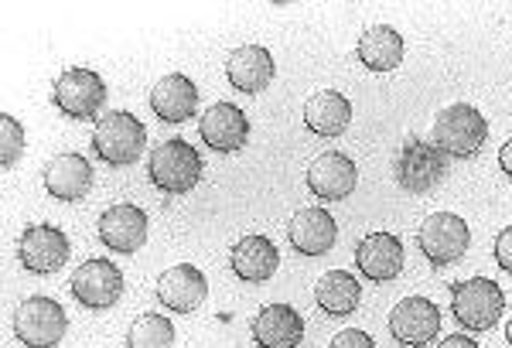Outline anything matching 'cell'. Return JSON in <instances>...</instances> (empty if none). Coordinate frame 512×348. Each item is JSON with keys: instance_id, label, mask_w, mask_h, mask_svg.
Masks as SVG:
<instances>
[{"instance_id": "obj_7", "label": "cell", "mask_w": 512, "mask_h": 348, "mask_svg": "<svg viewBox=\"0 0 512 348\" xmlns=\"http://www.w3.org/2000/svg\"><path fill=\"white\" fill-rule=\"evenodd\" d=\"M444 168H448V157H444L431 140H407L403 144V151L396 154V185L403 188V192L410 195H427L434 192L437 185H441L444 178Z\"/></svg>"}, {"instance_id": "obj_29", "label": "cell", "mask_w": 512, "mask_h": 348, "mask_svg": "<svg viewBox=\"0 0 512 348\" xmlns=\"http://www.w3.org/2000/svg\"><path fill=\"white\" fill-rule=\"evenodd\" d=\"M495 263L506 273H512V226H506L495 236Z\"/></svg>"}, {"instance_id": "obj_13", "label": "cell", "mask_w": 512, "mask_h": 348, "mask_svg": "<svg viewBox=\"0 0 512 348\" xmlns=\"http://www.w3.org/2000/svg\"><path fill=\"white\" fill-rule=\"evenodd\" d=\"M198 134L216 154H236L250 140V120L236 103H212L198 120Z\"/></svg>"}, {"instance_id": "obj_4", "label": "cell", "mask_w": 512, "mask_h": 348, "mask_svg": "<svg viewBox=\"0 0 512 348\" xmlns=\"http://www.w3.org/2000/svg\"><path fill=\"white\" fill-rule=\"evenodd\" d=\"M451 311L461 328L489 331L506 311V294L489 277H472L451 287Z\"/></svg>"}, {"instance_id": "obj_14", "label": "cell", "mask_w": 512, "mask_h": 348, "mask_svg": "<svg viewBox=\"0 0 512 348\" xmlns=\"http://www.w3.org/2000/svg\"><path fill=\"white\" fill-rule=\"evenodd\" d=\"M355 161L342 151H325L308 164V188L315 192L321 202H342L355 192Z\"/></svg>"}, {"instance_id": "obj_18", "label": "cell", "mask_w": 512, "mask_h": 348, "mask_svg": "<svg viewBox=\"0 0 512 348\" xmlns=\"http://www.w3.org/2000/svg\"><path fill=\"white\" fill-rule=\"evenodd\" d=\"M45 188L59 202H79L93 188V164L82 154H59L45 168Z\"/></svg>"}, {"instance_id": "obj_2", "label": "cell", "mask_w": 512, "mask_h": 348, "mask_svg": "<svg viewBox=\"0 0 512 348\" xmlns=\"http://www.w3.org/2000/svg\"><path fill=\"white\" fill-rule=\"evenodd\" d=\"M147 174H151V181L161 188V192L188 195L198 181H202V157H198V151L188 144V140L171 137L151 151Z\"/></svg>"}, {"instance_id": "obj_3", "label": "cell", "mask_w": 512, "mask_h": 348, "mask_svg": "<svg viewBox=\"0 0 512 348\" xmlns=\"http://www.w3.org/2000/svg\"><path fill=\"white\" fill-rule=\"evenodd\" d=\"M147 144V130L134 113L127 110H110L96 120L93 130V151L103 157L113 168H127L144 154Z\"/></svg>"}, {"instance_id": "obj_20", "label": "cell", "mask_w": 512, "mask_h": 348, "mask_svg": "<svg viewBox=\"0 0 512 348\" xmlns=\"http://www.w3.org/2000/svg\"><path fill=\"white\" fill-rule=\"evenodd\" d=\"M287 239L301 256H325L335 246L338 226L332 212L325 209H301L287 226Z\"/></svg>"}, {"instance_id": "obj_25", "label": "cell", "mask_w": 512, "mask_h": 348, "mask_svg": "<svg viewBox=\"0 0 512 348\" xmlns=\"http://www.w3.org/2000/svg\"><path fill=\"white\" fill-rule=\"evenodd\" d=\"M315 297H318V308L325 314H332V318H345V314H352L355 308H359L362 287L349 270H328L325 277L318 280Z\"/></svg>"}, {"instance_id": "obj_21", "label": "cell", "mask_w": 512, "mask_h": 348, "mask_svg": "<svg viewBox=\"0 0 512 348\" xmlns=\"http://www.w3.org/2000/svg\"><path fill=\"white\" fill-rule=\"evenodd\" d=\"M151 110L164 123H185L198 113V86L188 76H164L151 89Z\"/></svg>"}, {"instance_id": "obj_26", "label": "cell", "mask_w": 512, "mask_h": 348, "mask_svg": "<svg viewBox=\"0 0 512 348\" xmlns=\"http://www.w3.org/2000/svg\"><path fill=\"white\" fill-rule=\"evenodd\" d=\"M127 345L130 348H175V325H171L164 314L147 311L130 325Z\"/></svg>"}, {"instance_id": "obj_23", "label": "cell", "mask_w": 512, "mask_h": 348, "mask_svg": "<svg viewBox=\"0 0 512 348\" xmlns=\"http://www.w3.org/2000/svg\"><path fill=\"white\" fill-rule=\"evenodd\" d=\"M355 55H359V62L369 72H393L403 62V55H407V45H403L400 31L390 28V24H373V28L362 31Z\"/></svg>"}, {"instance_id": "obj_12", "label": "cell", "mask_w": 512, "mask_h": 348, "mask_svg": "<svg viewBox=\"0 0 512 348\" xmlns=\"http://www.w3.org/2000/svg\"><path fill=\"white\" fill-rule=\"evenodd\" d=\"M355 267L362 270V277L376 280V284H390L407 267V253H403V243L393 232H369L355 246Z\"/></svg>"}, {"instance_id": "obj_17", "label": "cell", "mask_w": 512, "mask_h": 348, "mask_svg": "<svg viewBox=\"0 0 512 348\" xmlns=\"http://www.w3.org/2000/svg\"><path fill=\"white\" fill-rule=\"evenodd\" d=\"M99 239L113 253H137L147 239V215L137 205H113L99 215Z\"/></svg>"}, {"instance_id": "obj_27", "label": "cell", "mask_w": 512, "mask_h": 348, "mask_svg": "<svg viewBox=\"0 0 512 348\" xmlns=\"http://www.w3.org/2000/svg\"><path fill=\"white\" fill-rule=\"evenodd\" d=\"M24 154V127L14 116H0V164L4 168H14L18 157Z\"/></svg>"}, {"instance_id": "obj_8", "label": "cell", "mask_w": 512, "mask_h": 348, "mask_svg": "<svg viewBox=\"0 0 512 348\" xmlns=\"http://www.w3.org/2000/svg\"><path fill=\"white\" fill-rule=\"evenodd\" d=\"M55 106L72 120H93L106 103V82L93 69H65L52 86Z\"/></svg>"}, {"instance_id": "obj_22", "label": "cell", "mask_w": 512, "mask_h": 348, "mask_svg": "<svg viewBox=\"0 0 512 348\" xmlns=\"http://www.w3.org/2000/svg\"><path fill=\"white\" fill-rule=\"evenodd\" d=\"M229 263H233V273L239 280H246V284H263V280H270L277 273L280 253L267 236H246L233 246Z\"/></svg>"}, {"instance_id": "obj_11", "label": "cell", "mask_w": 512, "mask_h": 348, "mask_svg": "<svg viewBox=\"0 0 512 348\" xmlns=\"http://www.w3.org/2000/svg\"><path fill=\"white\" fill-rule=\"evenodd\" d=\"M72 294L82 308L106 311L120 301L123 294V273L117 263L110 260H86L72 273Z\"/></svg>"}, {"instance_id": "obj_30", "label": "cell", "mask_w": 512, "mask_h": 348, "mask_svg": "<svg viewBox=\"0 0 512 348\" xmlns=\"http://www.w3.org/2000/svg\"><path fill=\"white\" fill-rule=\"evenodd\" d=\"M437 348H478L475 338H468V335H451V338H444Z\"/></svg>"}, {"instance_id": "obj_15", "label": "cell", "mask_w": 512, "mask_h": 348, "mask_svg": "<svg viewBox=\"0 0 512 348\" xmlns=\"http://www.w3.org/2000/svg\"><path fill=\"white\" fill-rule=\"evenodd\" d=\"M253 342L256 348H301L304 318L291 304H267L253 318Z\"/></svg>"}, {"instance_id": "obj_6", "label": "cell", "mask_w": 512, "mask_h": 348, "mask_svg": "<svg viewBox=\"0 0 512 348\" xmlns=\"http://www.w3.org/2000/svg\"><path fill=\"white\" fill-rule=\"evenodd\" d=\"M417 243H420V253L431 260L434 270L441 267H451L458 263L461 256L468 253V243H472V232H468V222L454 212H434L420 222V232H417Z\"/></svg>"}, {"instance_id": "obj_31", "label": "cell", "mask_w": 512, "mask_h": 348, "mask_svg": "<svg viewBox=\"0 0 512 348\" xmlns=\"http://www.w3.org/2000/svg\"><path fill=\"white\" fill-rule=\"evenodd\" d=\"M499 168L512 178V137L506 140V144H502V151H499Z\"/></svg>"}, {"instance_id": "obj_10", "label": "cell", "mask_w": 512, "mask_h": 348, "mask_svg": "<svg viewBox=\"0 0 512 348\" xmlns=\"http://www.w3.org/2000/svg\"><path fill=\"white\" fill-rule=\"evenodd\" d=\"M437 331H441V308L431 297H403L390 311V335L403 348L431 345Z\"/></svg>"}, {"instance_id": "obj_1", "label": "cell", "mask_w": 512, "mask_h": 348, "mask_svg": "<svg viewBox=\"0 0 512 348\" xmlns=\"http://www.w3.org/2000/svg\"><path fill=\"white\" fill-rule=\"evenodd\" d=\"M485 140H489V123L472 103H451L437 113L431 144L444 157H475L485 147Z\"/></svg>"}, {"instance_id": "obj_24", "label": "cell", "mask_w": 512, "mask_h": 348, "mask_svg": "<svg viewBox=\"0 0 512 348\" xmlns=\"http://www.w3.org/2000/svg\"><path fill=\"white\" fill-rule=\"evenodd\" d=\"M352 120V103L335 89H321L304 103V127L318 137H338L349 130Z\"/></svg>"}, {"instance_id": "obj_28", "label": "cell", "mask_w": 512, "mask_h": 348, "mask_svg": "<svg viewBox=\"0 0 512 348\" xmlns=\"http://www.w3.org/2000/svg\"><path fill=\"white\" fill-rule=\"evenodd\" d=\"M328 348H376V342L362 328H345L328 342Z\"/></svg>"}, {"instance_id": "obj_5", "label": "cell", "mask_w": 512, "mask_h": 348, "mask_svg": "<svg viewBox=\"0 0 512 348\" xmlns=\"http://www.w3.org/2000/svg\"><path fill=\"white\" fill-rule=\"evenodd\" d=\"M69 331L65 308L52 297H28L14 311V335L24 348H55Z\"/></svg>"}, {"instance_id": "obj_32", "label": "cell", "mask_w": 512, "mask_h": 348, "mask_svg": "<svg viewBox=\"0 0 512 348\" xmlns=\"http://www.w3.org/2000/svg\"><path fill=\"white\" fill-rule=\"evenodd\" d=\"M506 342L512 345V318H509V325H506Z\"/></svg>"}, {"instance_id": "obj_9", "label": "cell", "mask_w": 512, "mask_h": 348, "mask_svg": "<svg viewBox=\"0 0 512 348\" xmlns=\"http://www.w3.org/2000/svg\"><path fill=\"white\" fill-rule=\"evenodd\" d=\"M69 236L59 226H28L18 239V260L28 273L48 277L69 263Z\"/></svg>"}, {"instance_id": "obj_16", "label": "cell", "mask_w": 512, "mask_h": 348, "mask_svg": "<svg viewBox=\"0 0 512 348\" xmlns=\"http://www.w3.org/2000/svg\"><path fill=\"white\" fill-rule=\"evenodd\" d=\"M205 294H209V280H205V273L192 267V263L164 270L158 280V301L175 314L195 311L198 304L205 301Z\"/></svg>"}, {"instance_id": "obj_19", "label": "cell", "mask_w": 512, "mask_h": 348, "mask_svg": "<svg viewBox=\"0 0 512 348\" xmlns=\"http://www.w3.org/2000/svg\"><path fill=\"white\" fill-rule=\"evenodd\" d=\"M226 79L239 93H250V96L263 93V89L270 86V79H274V55L263 45L236 48L226 62Z\"/></svg>"}]
</instances>
